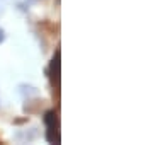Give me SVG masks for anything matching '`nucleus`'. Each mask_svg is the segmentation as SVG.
Here are the masks:
<instances>
[{
    "mask_svg": "<svg viewBox=\"0 0 153 145\" xmlns=\"http://www.w3.org/2000/svg\"><path fill=\"white\" fill-rule=\"evenodd\" d=\"M49 77H51L53 87H56V92H58V87H60V50H56L53 60L49 63Z\"/></svg>",
    "mask_w": 153,
    "mask_h": 145,
    "instance_id": "1",
    "label": "nucleus"
},
{
    "mask_svg": "<svg viewBox=\"0 0 153 145\" xmlns=\"http://www.w3.org/2000/svg\"><path fill=\"white\" fill-rule=\"evenodd\" d=\"M44 125L46 126H58V114H56L55 109H49V111L44 113Z\"/></svg>",
    "mask_w": 153,
    "mask_h": 145,
    "instance_id": "2",
    "label": "nucleus"
},
{
    "mask_svg": "<svg viewBox=\"0 0 153 145\" xmlns=\"http://www.w3.org/2000/svg\"><path fill=\"white\" fill-rule=\"evenodd\" d=\"M46 140H48L49 144H58V142H60V137H58V126H48Z\"/></svg>",
    "mask_w": 153,
    "mask_h": 145,
    "instance_id": "3",
    "label": "nucleus"
},
{
    "mask_svg": "<svg viewBox=\"0 0 153 145\" xmlns=\"http://www.w3.org/2000/svg\"><path fill=\"white\" fill-rule=\"evenodd\" d=\"M4 39H5V33H4V29L0 28V43H4Z\"/></svg>",
    "mask_w": 153,
    "mask_h": 145,
    "instance_id": "4",
    "label": "nucleus"
},
{
    "mask_svg": "<svg viewBox=\"0 0 153 145\" xmlns=\"http://www.w3.org/2000/svg\"><path fill=\"white\" fill-rule=\"evenodd\" d=\"M0 144H4V142H2V140H0Z\"/></svg>",
    "mask_w": 153,
    "mask_h": 145,
    "instance_id": "5",
    "label": "nucleus"
}]
</instances>
